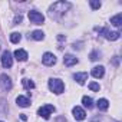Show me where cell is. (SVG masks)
Here are the masks:
<instances>
[{
	"instance_id": "obj_1",
	"label": "cell",
	"mask_w": 122,
	"mask_h": 122,
	"mask_svg": "<svg viewBox=\"0 0 122 122\" xmlns=\"http://www.w3.org/2000/svg\"><path fill=\"white\" fill-rule=\"evenodd\" d=\"M71 3L69 2H56L49 7V16L55 20H59L69 9H71Z\"/></svg>"
},
{
	"instance_id": "obj_2",
	"label": "cell",
	"mask_w": 122,
	"mask_h": 122,
	"mask_svg": "<svg viewBox=\"0 0 122 122\" xmlns=\"http://www.w3.org/2000/svg\"><path fill=\"white\" fill-rule=\"evenodd\" d=\"M49 88H50V91L55 92L56 95L62 93V92L65 91V85H63V82L60 81V79H49Z\"/></svg>"
},
{
	"instance_id": "obj_3",
	"label": "cell",
	"mask_w": 122,
	"mask_h": 122,
	"mask_svg": "<svg viewBox=\"0 0 122 122\" xmlns=\"http://www.w3.org/2000/svg\"><path fill=\"white\" fill-rule=\"evenodd\" d=\"M29 20L32 23H35V25H42L45 22V16L42 13L36 12V10H30L29 12Z\"/></svg>"
},
{
	"instance_id": "obj_4",
	"label": "cell",
	"mask_w": 122,
	"mask_h": 122,
	"mask_svg": "<svg viewBox=\"0 0 122 122\" xmlns=\"http://www.w3.org/2000/svg\"><path fill=\"white\" fill-rule=\"evenodd\" d=\"M96 30H99V33H102L108 40H118L119 39V36H121V33L119 32H111L109 29H96Z\"/></svg>"
},
{
	"instance_id": "obj_5",
	"label": "cell",
	"mask_w": 122,
	"mask_h": 122,
	"mask_svg": "<svg viewBox=\"0 0 122 122\" xmlns=\"http://www.w3.org/2000/svg\"><path fill=\"white\" fill-rule=\"evenodd\" d=\"M52 112H55V106L53 105H45V106L39 108V111H37V113L40 116H43L45 119H49L50 115H52Z\"/></svg>"
},
{
	"instance_id": "obj_6",
	"label": "cell",
	"mask_w": 122,
	"mask_h": 122,
	"mask_svg": "<svg viewBox=\"0 0 122 122\" xmlns=\"http://www.w3.org/2000/svg\"><path fill=\"white\" fill-rule=\"evenodd\" d=\"M0 86H2L5 91H10L12 89V86H13V82H12V79L6 75V73H3V75H0Z\"/></svg>"
},
{
	"instance_id": "obj_7",
	"label": "cell",
	"mask_w": 122,
	"mask_h": 122,
	"mask_svg": "<svg viewBox=\"0 0 122 122\" xmlns=\"http://www.w3.org/2000/svg\"><path fill=\"white\" fill-rule=\"evenodd\" d=\"M2 65H3V68H12V65H13V57L9 50L3 52V55H2Z\"/></svg>"
},
{
	"instance_id": "obj_8",
	"label": "cell",
	"mask_w": 122,
	"mask_h": 122,
	"mask_svg": "<svg viewBox=\"0 0 122 122\" xmlns=\"http://www.w3.org/2000/svg\"><path fill=\"white\" fill-rule=\"evenodd\" d=\"M42 62H43V65H46V66H53V65L56 63V56H55L53 53H50V52H46V53L43 55V57H42Z\"/></svg>"
},
{
	"instance_id": "obj_9",
	"label": "cell",
	"mask_w": 122,
	"mask_h": 122,
	"mask_svg": "<svg viewBox=\"0 0 122 122\" xmlns=\"http://www.w3.org/2000/svg\"><path fill=\"white\" fill-rule=\"evenodd\" d=\"M72 113H73V116H75L76 121H83V119L86 118V112H85L81 106H75V108L72 109Z\"/></svg>"
},
{
	"instance_id": "obj_10",
	"label": "cell",
	"mask_w": 122,
	"mask_h": 122,
	"mask_svg": "<svg viewBox=\"0 0 122 122\" xmlns=\"http://www.w3.org/2000/svg\"><path fill=\"white\" fill-rule=\"evenodd\" d=\"M15 57H16V60H19V62H25V60H27V52L26 50H23V49H17L16 52H15Z\"/></svg>"
},
{
	"instance_id": "obj_11",
	"label": "cell",
	"mask_w": 122,
	"mask_h": 122,
	"mask_svg": "<svg viewBox=\"0 0 122 122\" xmlns=\"http://www.w3.org/2000/svg\"><path fill=\"white\" fill-rule=\"evenodd\" d=\"M103 75H105V68L103 66H95L92 69V76L93 78L101 79V78H103Z\"/></svg>"
},
{
	"instance_id": "obj_12",
	"label": "cell",
	"mask_w": 122,
	"mask_h": 122,
	"mask_svg": "<svg viewBox=\"0 0 122 122\" xmlns=\"http://www.w3.org/2000/svg\"><path fill=\"white\" fill-rule=\"evenodd\" d=\"M16 102H17V105L19 106H22V108H27V106H30V99L27 98V96H17L16 98Z\"/></svg>"
},
{
	"instance_id": "obj_13",
	"label": "cell",
	"mask_w": 122,
	"mask_h": 122,
	"mask_svg": "<svg viewBox=\"0 0 122 122\" xmlns=\"http://www.w3.org/2000/svg\"><path fill=\"white\" fill-rule=\"evenodd\" d=\"M63 63H65V66H73V65L78 63V59L73 55H66L63 57Z\"/></svg>"
},
{
	"instance_id": "obj_14",
	"label": "cell",
	"mask_w": 122,
	"mask_h": 122,
	"mask_svg": "<svg viewBox=\"0 0 122 122\" xmlns=\"http://www.w3.org/2000/svg\"><path fill=\"white\" fill-rule=\"evenodd\" d=\"M73 79H75L79 85H83V83H85V81H88V73H86V72L75 73V75H73Z\"/></svg>"
},
{
	"instance_id": "obj_15",
	"label": "cell",
	"mask_w": 122,
	"mask_h": 122,
	"mask_svg": "<svg viewBox=\"0 0 122 122\" xmlns=\"http://www.w3.org/2000/svg\"><path fill=\"white\" fill-rule=\"evenodd\" d=\"M96 106L99 108V111H106V109L109 108V102H108V99L101 98V99L96 102Z\"/></svg>"
},
{
	"instance_id": "obj_16",
	"label": "cell",
	"mask_w": 122,
	"mask_h": 122,
	"mask_svg": "<svg viewBox=\"0 0 122 122\" xmlns=\"http://www.w3.org/2000/svg\"><path fill=\"white\" fill-rule=\"evenodd\" d=\"M111 23H112L113 26H116V27H119V26H122V15L119 13V15H116V16H113V17L111 19Z\"/></svg>"
},
{
	"instance_id": "obj_17",
	"label": "cell",
	"mask_w": 122,
	"mask_h": 122,
	"mask_svg": "<svg viewBox=\"0 0 122 122\" xmlns=\"http://www.w3.org/2000/svg\"><path fill=\"white\" fill-rule=\"evenodd\" d=\"M82 103H83V106L88 108V109L93 108V101H92L91 96H83V98H82Z\"/></svg>"
},
{
	"instance_id": "obj_18",
	"label": "cell",
	"mask_w": 122,
	"mask_h": 122,
	"mask_svg": "<svg viewBox=\"0 0 122 122\" xmlns=\"http://www.w3.org/2000/svg\"><path fill=\"white\" fill-rule=\"evenodd\" d=\"M32 37H33L35 40H43V39H45V33H43L42 30H35V32L32 33Z\"/></svg>"
},
{
	"instance_id": "obj_19",
	"label": "cell",
	"mask_w": 122,
	"mask_h": 122,
	"mask_svg": "<svg viewBox=\"0 0 122 122\" xmlns=\"http://www.w3.org/2000/svg\"><path fill=\"white\" fill-rule=\"evenodd\" d=\"M20 40H22L20 33H16V32H15V33H12V35H10V42H12V43H19Z\"/></svg>"
},
{
	"instance_id": "obj_20",
	"label": "cell",
	"mask_w": 122,
	"mask_h": 122,
	"mask_svg": "<svg viewBox=\"0 0 122 122\" xmlns=\"http://www.w3.org/2000/svg\"><path fill=\"white\" fill-rule=\"evenodd\" d=\"M23 85H25V88H27V89H33V88H35V82L30 81V79H23Z\"/></svg>"
},
{
	"instance_id": "obj_21",
	"label": "cell",
	"mask_w": 122,
	"mask_h": 122,
	"mask_svg": "<svg viewBox=\"0 0 122 122\" xmlns=\"http://www.w3.org/2000/svg\"><path fill=\"white\" fill-rule=\"evenodd\" d=\"M89 5H91V7H92L93 10H98V9L102 6V3H101V2H98V0H91Z\"/></svg>"
},
{
	"instance_id": "obj_22",
	"label": "cell",
	"mask_w": 122,
	"mask_h": 122,
	"mask_svg": "<svg viewBox=\"0 0 122 122\" xmlns=\"http://www.w3.org/2000/svg\"><path fill=\"white\" fill-rule=\"evenodd\" d=\"M89 89H91V91L98 92V91H99V85H98L96 82H91V83H89Z\"/></svg>"
},
{
	"instance_id": "obj_23",
	"label": "cell",
	"mask_w": 122,
	"mask_h": 122,
	"mask_svg": "<svg viewBox=\"0 0 122 122\" xmlns=\"http://www.w3.org/2000/svg\"><path fill=\"white\" fill-rule=\"evenodd\" d=\"M98 59H99V53H98L96 50L92 52V53H91V60H98Z\"/></svg>"
},
{
	"instance_id": "obj_24",
	"label": "cell",
	"mask_w": 122,
	"mask_h": 122,
	"mask_svg": "<svg viewBox=\"0 0 122 122\" xmlns=\"http://www.w3.org/2000/svg\"><path fill=\"white\" fill-rule=\"evenodd\" d=\"M20 22H22V16H20V15H17V16L15 17V25H19Z\"/></svg>"
},
{
	"instance_id": "obj_25",
	"label": "cell",
	"mask_w": 122,
	"mask_h": 122,
	"mask_svg": "<svg viewBox=\"0 0 122 122\" xmlns=\"http://www.w3.org/2000/svg\"><path fill=\"white\" fill-rule=\"evenodd\" d=\"M20 118H22V119H23V121H26V119H27V116H26V115H25V113H22V115H20Z\"/></svg>"
},
{
	"instance_id": "obj_26",
	"label": "cell",
	"mask_w": 122,
	"mask_h": 122,
	"mask_svg": "<svg viewBox=\"0 0 122 122\" xmlns=\"http://www.w3.org/2000/svg\"><path fill=\"white\" fill-rule=\"evenodd\" d=\"M0 122H2V121H0Z\"/></svg>"
}]
</instances>
